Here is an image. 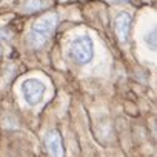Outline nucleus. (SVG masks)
<instances>
[{"mask_svg": "<svg viewBox=\"0 0 157 157\" xmlns=\"http://www.w3.org/2000/svg\"><path fill=\"white\" fill-rule=\"evenodd\" d=\"M45 145L48 149V154L51 157H65V148L62 142V136L57 129H51L45 137Z\"/></svg>", "mask_w": 157, "mask_h": 157, "instance_id": "obj_4", "label": "nucleus"}, {"mask_svg": "<svg viewBox=\"0 0 157 157\" xmlns=\"http://www.w3.org/2000/svg\"><path fill=\"white\" fill-rule=\"evenodd\" d=\"M56 25H57V16L52 14V13H48V14H43L42 17H39L33 28H31V34H29V42L34 45V46H42L48 37L52 34V31L56 29Z\"/></svg>", "mask_w": 157, "mask_h": 157, "instance_id": "obj_1", "label": "nucleus"}, {"mask_svg": "<svg viewBox=\"0 0 157 157\" xmlns=\"http://www.w3.org/2000/svg\"><path fill=\"white\" fill-rule=\"evenodd\" d=\"M108 2H111L114 5H123V3H128L129 0H108Z\"/></svg>", "mask_w": 157, "mask_h": 157, "instance_id": "obj_9", "label": "nucleus"}, {"mask_svg": "<svg viewBox=\"0 0 157 157\" xmlns=\"http://www.w3.org/2000/svg\"><path fill=\"white\" fill-rule=\"evenodd\" d=\"M13 37V31L10 28H0V39L3 40H10Z\"/></svg>", "mask_w": 157, "mask_h": 157, "instance_id": "obj_8", "label": "nucleus"}, {"mask_svg": "<svg viewBox=\"0 0 157 157\" xmlns=\"http://www.w3.org/2000/svg\"><path fill=\"white\" fill-rule=\"evenodd\" d=\"M132 17L128 13H119L114 19V31L120 42H128L129 31H131Z\"/></svg>", "mask_w": 157, "mask_h": 157, "instance_id": "obj_5", "label": "nucleus"}, {"mask_svg": "<svg viewBox=\"0 0 157 157\" xmlns=\"http://www.w3.org/2000/svg\"><path fill=\"white\" fill-rule=\"evenodd\" d=\"M46 93V86L39 78H26L22 83V94L28 105L36 106L43 100V96Z\"/></svg>", "mask_w": 157, "mask_h": 157, "instance_id": "obj_3", "label": "nucleus"}, {"mask_svg": "<svg viewBox=\"0 0 157 157\" xmlns=\"http://www.w3.org/2000/svg\"><path fill=\"white\" fill-rule=\"evenodd\" d=\"M2 54H3V46L0 45V56H2Z\"/></svg>", "mask_w": 157, "mask_h": 157, "instance_id": "obj_10", "label": "nucleus"}, {"mask_svg": "<svg viewBox=\"0 0 157 157\" xmlns=\"http://www.w3.org/2000/svg\"><path fill=\"white\" fill-rule=\"evenodd\" d=\"M157 31L155 29H152L151 33H148L146 36H145V43L152 49V51H155V48H157Z\"/></svg>", "mask_w": 157, "mask_h": 157, "instance_id": "obj_6", "label": "nucleus"}, {"mask_svg": "<svg viewBox=\"0 0 157 157\" xmlns=\"http://www.w3.org/2000/svg\"><path fill=\"white\" fill-rule=\"evenodd\" d=\"M69 56L71 59L78 65H86L94 57V42L90 36H80L75 37L71 42L69 46Z\"/></svg>", "mask_w": 157, "mask_h": 157, "instance_id": "obj_2", "label": "nucleus"}, {"mask_svg": "<svg viewBox=\"0 0 157 157\" xmlns=\"http://www.w3.org/2000/svg\"><path fill=\"white\" fill-rule=\"evenodd\" d=\"M43 6L42 0H28V3L25 5V10L26 11H37Z\"/></svg>", "mask_w": 157, "mask_h": 157, "instance_id": "obj_7", "label": "nucleus"}]
</instances>
